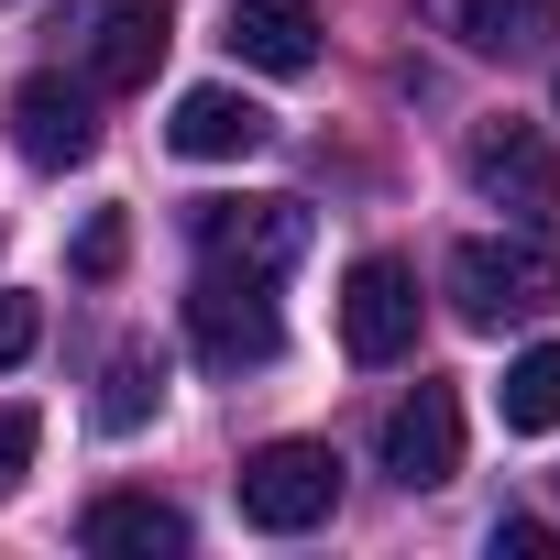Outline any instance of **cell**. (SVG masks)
Returning <instances> with one entry per match:
<instances>
[{"label":"cell","instance_id":"6da1fadb","mask_svg":"<svg viewBox=\"0 0 560 560\" xmlns=\"http://www.w3.org/2000/svg\"><path fill=\"white\" fill-rule=\"evenodd\" d=\"M440 287H451V319H462V330H505V319L560 308V253H549L538 231H483V242L451 253Z\"/></svg>","mask_w":560,"mask_h":560},{"label":"cell","instance_id":"7a4b0ae2","mask_svg":"<svg viewBox=\"0 0 560 560\" xmlns=\"http://www.w3.org/2000/svg\"><path fill=\"white\" fill-rule=\"evenodd\" d=\"M330 505H341L330 440H264L242 462V527H264V538H308V527H330Z\"/></svg>","mask_w":560,"mask_h":560},{"label":"cell","instance_id":"3957f363","mask_svg":"<svg viewBox=\"0 0 560 560\" xmlns=\"http://www.w3.org/2000/svg\"><path fill=\"white\" fill-rule=\"evenodd\" d=\"M187 231H198L209 275H264L275 287V275L308 253V198H198Z\"/></svg>","mask_w":560,"mask_h":560},{"label":"cell","instance_id":"277c9868","mask_svg":"<svg viewBox=\"0 0 560 560\" xmlns=\"http://www.w3.org/2000/svg\"><path fill=\"white\" fill-rule=\"evenodd\" d=\"M187 341H198L209 374H264L275 352H287V319H275L264 275H198V298H187Z\"/></svg>","mask_w":560,"mask_h":560},{"label":"cell","instance_id":"5b68a950","mask_svg":"<svg viewBox=\"0 0 560 560\" xmlns=\"http://www.w3.org/2000/svg\"><path fill=\"white\" fill-rule=\"evenodd\" d=\"M374 462H385L407 494H440V483L462 472V396H451V385H407V396L385 407V429H374Z\"/></svg>","mask_w":560,"mask_h":560},{"label":"cell","instance_id":"8992f818","mask_svg":"<svg viewBox=\"0 0 560 560\" xmlns=\"http://www.w3.org/2000/svg\"><path fill=\"white\" fill-rule=\"evenodd\" d=\"M341 352L352 363H407L418 352V275L396 253H363L341 275Z\"/></svg>","mask_w":560,"mask_h":560},{"label":"cell","instance_id":"52a82bcc","mask_svg":"<svg viewBox=\"0 0 560 560\" xmlns=\"http://www.w3.org/2000/svg\"><path fill=\"white\" fill-rule=\"evenodd\" d=\"M462 176H472L494 209H516V220H549V209H560V154H549L538 121H483V132L462 143Z\"/></svg>","mask_w":560,"mask_h":560},{"label":"cell","instance_id":"ba28073f","mask_svg":"<svg viewBox=\"0 0 560 560\" xmlns=\"http://www.w3.org/2000/svg\"><path fill=\"white\" fill-rule=\"evenodd\" d=\"M12 143L56 176V165H89L100 154V100L89 89H67V78H23L12 89Z\"/></svg>","mask_w":560,"mask_h":560},{"label":"cell","instance_id":"9c48e42d","mask_svg":"<svg viewBox=\"0 0 560 560\" xmlns=\"http://www.w3.org/2000/svg\"><path fill=\"white\" fill-rule=\"evenodd\" d=\"M242 67H264V78H308L319 67V12L308 0H231V34H220Z\"/></svg>","mask_w":560,"mask_h":560},{"label":"cell","instance_id":"30bf717a","mask_svg":"<svg viewBox=\"0 0 560 560\" xmlns=\"http://www.w3.org/2000/svg\"><path fill=\"white\" fill-rule=\"evenodd\" d=\"M264 110L242 100V89H187L176 100V121H165V143L187 154V165H242V154H264Z\"/></svg>","mask_w":560,"mask_h":560},{"label":"cell","instance_id":"8fae6325","mask_svg":"<svg viewBox=\"0 0 560 560\" xmlns=\"http://www.w3.org/2000/svg\"><path fill=\"white\" fill-rule=\"evenodd\" d=\"M165 45H176V23H165V0H121V12L100 23V45H89V89H154Z\"/></svg>","mask_w":560,"mask_h":560},{"label":"cell","instance_id":"7c38bea8","mask_svg":"<svg viewBox=\"0 0 560 560\" xmlns=\"http://www.w3.org/2000/svg\"><path fill=\"white\" fill-rule=\"evenodd\" d=\"M78 549H143V560H176L187 549V516L165 494H100L78 516Z\"/></svg>","mask_w":560,"mask_h":560},{"label":"cell","instance_id":"4fadbf2b","mask_svg":"<svg viewBox=\"0 0 560 560\" xmlns=\"http://www.w3.org/2000/svg\"><path fill=\"white\" fill-rule=\"evenodd\" d=\"M451 23L472 56H538L560 34V0H451Z\"/></svg>","mask_w":560,"mask_h":560},{"label":"cell","instance_id":"5bb4252c","mask_svg":"<svg viewBox=\"0 0 560 560\" xmlns=\"http://www.w3.org/2000/svg\"><path fill=\"white\" fill-rule=\"evenodd\" d=\"M494 407H505V429H516V440H549V429H560V341L516 352V363H505V385H494Z\"/></svg>","mask_w":560,"mask_h":560},{"label":"cell","instance_id":"9a60e30c","mask_svg":"<svg viewBox=\"0 0 560 560\" xmlns=\"http://www.w3.org/2000/svg\"><path fill=\"white\" fill-rule=\"evenodd\" d=\"M154 407H165V363H154L143 341H132V352H110V374H100V429L121 440V429H143Z\"/></svg>","mask_w":560,"mask_h":560},{"label":"cell","instance_id":"2e32d148","mask_svg":"<svg viewBox=\"0 0 560 560\" xmlns=\"http://www.w3.org/2000/svg\"><path fill=\"white\" fill-rule=\"evenodd\" d=\"M121 253H132V220H121V209H100V220L78 231V275H89V287H110Z\"/></svg>","mask_w":560,"mask_h":560},{"label":"cell","instance_id":"e0dca14e","mask_svg":"<svg viewBox=\"0 0 560 560\" xmlns=\"http://www.w3.org/2000/svg\"><path fill=\"white\" fill-rule=\"evenodd\" d=\"M34 341H45V308H34L23 287H0V374H12V363H23Z\"/></svg>","mask_w":560,"mask_h":560},{"label":"cell","instance_id":"ac0fdd59","mask_svg":"<svg viewBox=\"0 0 560 560\" xmlns=\"http://www.w3.org/2000/svg\"><path fill=\"white\" fill-rule=\"evenodd\" d=\"M34 440H45V418H34V407H0V494L34 472Z\"/></svg>","mask_w":560,"mask_h":560},{"label":"cell","instance_id":"d6986e66","mask_svg":"<svg viewBox=\"0 0 560 560\" xmlns=\"http://www.w3.org/2000/svg\"><path fill=\"white\" fill-rule=\"evenodd\" d=\"M549 549H560L549 516H494V560H549Z\"/></svg>","mask_w":560,"mask_h":560},{"label":"cell","instance_id":"ffe728a7","mask_svg":"<svg viewBox=\"0 0 560 560\" xmlns=\"http://www.w3.org/2000/svg\"><path fill=\"white\" fill-rule=\"evenodd\" d=\"M549 100H560V89H549Z\"/></svg>","mask_w":560,"mask_h":560}]
</instances>
